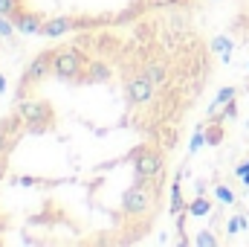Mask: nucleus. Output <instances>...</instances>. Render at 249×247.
I'll return each mask as SVG.
<instances>
[{
  "instance_id": "4",
  "label": "nucleus",
  "mask_w": 249,
  "mask_h": 247,
  "mask_svg": "<svg viewBox=\"0 0 249 247\" xmlns=\"http://www.w3.org/2000/svg\"><path fill=\"white\" fill-rule=\"evenodd\" d=\"M87 56L81 50H72V47H64L55 53V64H53V73H58L61 79L70 82H78V76L84 79V70H87Z\"/></svg>"
},
{
  "instance_id": "11",
  "label": "nucleus",
  "mask_w": 249,
  "mask_h": 247,
  "mask_svg": "<svg viewBox=\"0 0 249 247\" xmlns=\"http://www.w3.org/2000/svg\"><path fill=\"white\" fill-rule=\"evenodd\" d=\"M107 79H110V70H107V64L90 62V64H87V73H84V79H81V82L93 84V82H107Z\"/></svg>"
},
{
  "instance_id": "3",
  "label": "nucleus",
  "mask_w": 249,
  "mask_h": 247,
  "mask_svg": "<svg viewBox=\"0 0 249 247\" xmlns=\"http://www.w3.org/2000/svg\"><path fill=\"white\" fill-rule=\"evenodd\" d=\"M127 157L133 160V172H136V178H160L162 169H165V154H162L160 148L148 145V143L136 145Z\"/></svg>"
},
{
  "instance_id": "7",
  "label": "nucleus",
  "mask_w": 249,
  "mask_h": 247,
  "mask_svg": "<svg viewBox=\"0 0 249 247\" xmlns=\"http://www.w3.org/2000/svg\"><path fill=\"white\" fill-rule=\"evenodd\" d=\"M23 128H26V123H23L20 114H15V117H9V120L0 123V157H6L15 148V140L20 137Z\"/></svg>"
},
{
  "instance_id": "8",
  "label": "nucleus",
  "mask_w": 249,
  "mask_h": 247,
  "mask_svg": "<svg viewBox=\"0 0 249 247\" xmlns=\"http://www.w3.org/2000/svg\"><path fill=\"white\" fill-rule=\"evenodd\" d=\"M12 21H15V26H18L20 32H26V35H41V29H44V18H41L38 12H23V9H20Z\"/></svg>"
},
{
  "instance_id": "6",
  "label": "nucleus",
  "mask_w": 249,
  "mask_h": 247,
  "mask_svg": "<svg viewBox=\"0 0 249 247\" xmlns=\"http://www.w3.org/2000/svg\"><path fill=\"white\" fill-rule=\"evenodd\" d=\"M154 87H157V84H154L145 73H139V76L127 79V84H124V96H127L130 105H148V102L154 99Z\"/></svg>"
},
{
  "instance_id": "16",
  "label": "nucleus",
  "mask_w": 249,
  "mask_h": 247,
  "mask_svg": "<svg viewBox=\"0 0 249 247\" xmlns=\"http://www.w3.org/2000/svg\"><path fill=\"white\" fill-rule=\"evenodd\" d=\"M194 245H197V247H217V245H220V239H217L212 230H200V233H197V239H194Z\"/></svg>"
},
{
  "instance_id": "10",
  "label": "nucleus",
  "mask_w": 249,
  "mask_h": 247,
  "mask_svg": "<svg viewBox=\"0 0 249 247\" xmlns=\"http://www.w3.org/2000/svg\"><path fill=\"white\" fill-rule=\"evenodd\" d=\"M235 96H238V87H232V84H229V87H220V90H217V96H214V102L209 105V123H212V120H214V114H220V111H223V105H226V102H232Z\"/></svg>"
},
{
  "instance_id": "17",
  "label": "nucleus",
  "mask_w": 249,
  "mask_h": 247,
  "mask_svg": "<svg viewBox=\"0 0 249 247\" xmlns=\"http://www.w3.org/2000/svg\"><path fill=\"white\" fill-rule=\"evenodd\" d=\"M241 230H247V215H232L229 224H226V233L229 236H238Z\"/></svg>"
},
{
  "instance_id": "22",
  "label": "nucleus",
  "mask_w": 249,
  "mask_h": 247,
  "mask_svg": "<svg viewBox=\"0 0 249 247\" xmlns=\"http://www.w3.org/2000/svg\"><path fill=\"white\" fill-rule=\"evenodd\" d=\"M174 145H177V131H174V128H171V131L165 128V131H162V148H174Z\"/></svg>"
},
{
  "instance_id": "2",
  "label": "nucleus",
  "mask_w": 249,
  "mask_h": 247,
  "mask_svg": "<svg viewBox=\"0 0 249 247\" xmlns=\"http://www.w3.org/2000/svg\"><path fill=\"white\" fill-rule=\"evenodd\" d=\"M18 114L23 117L26 131L29 134H47L53 125H55V114H53V105L47 99H32V102H20Z\"/></svg>"
},
{
  "instance_id": "9",
  "label": "nucleus",
  "mask_w": 249,
  "mask_h": 247,
  "mask_svg": "<svg viewBox=\"0 0 249 247\" xmlns=\"http://www.w3.org/2000/svg\"><path fill=\"white\" fill-rule=\"evenodd\" d=\"M75 23L70 21V18H50V21H44V29H41V35H47V38H58L64 32H70Z\"/></svg>"
},
{
  "instance_id": "12",
  "label": "nucleus",
  "mask_w": 249,
  "mask_h": 247,
  "mask_svg": "<svg viewBox=\"0 0 249 247\" xmlns=\"http://www.w3.org/2000/svg\"><path fill=\"white\" fill-rule=\"evenodd\" d=\"M142 73H145L154 84H162V82L168 79V64L165 62H148L145 67H142Z\"/></svg>"
},
{
  "instance_id": "13",
  "label": "nucleus",
  "mask_w": 249,
  "mask_h": 247,
  "mask_svg": "<svg viewBox=\"0 0 249 247\" xmlns=\"http://www.w3.org/2000/svg\"><path fill=\"white\" fill-rule=\"evenodd\" d=\"M209 209H212V201H209V198H203V195H197V198L186 206V212H188V215H194V218L209 215Z\"/></svg>"
},
{
  "instance_id": "21",
  "label": "nucleus",
  "mask_w": 249,
  "mask_h": 247,
  "mask_svg": "<svg viewBox=\"0 0 249 247\" xmlns=\"http://www.w3.org/2000/svg\"><path fill=\"white\" fill-rule=\"evenodd\" d=\"M235 117H238V105H235V99H232V102H226V105H223L220 120H235Z\"/></svg>"
},
{
  "instance_id": "18",
  "label": "nucleus",
  "mask_w": 249,
  "mask_h": 247,
  "mask_svg": "<svg viewBox=\"0 0 249 247\" xmlns=\"http://www.w3.org/2000/svg\"><path fill=\"white\" fill-rule=\"evenodd\" d=\"M18 12H20V0H0V15L15 18Z\"/></svg>"
},
{
  "instance_id": "24",
  "label": "nucleus",
  "mask_w": 249,
  "mask_h": 247,
  "mask_svg": "<svg viewBox=\"0 0 249 247\" xmlns=\"http://www.w3.org/2000/svg\"><path fill=\"white\" fill-rule=\"evenodd\" d=\"M3 175H6V157H0V181H3Z\"/></svg>"
},
{
  "instance_id": "14",
  "label": "nucleus",
  "mask_w": 249,
  "mask_h": 247,
  "mask_svg": "<svg viewBox=\"0 0 249 247\" xmlns=\"http://www.w3.org/2000/svg\"><path fill=\"white\" fill-rule=\"evenodd\" d=\"M232 47H235V44H232L226 35H217V38L212 41V50L220 56V62H229V59H232Z\"/></svg>"
},
{
  "instance_id": "19",
  "label": "nucleus",
  "mask_w": 249,
  "mask_h": 247,
  "mask_svg": "<svg viewBox=\"0 0 249 247\" xmlns=\"http://www.w3.org/2000/svg\"><path fill=\"white\" fill-rule=\"evenodd\" d=\"M212 189H214V195H217V201H223V204H235V195H232V192H229V189H226L223 184H214Z\"/></svg>"
},
{
  "instance_id": "1",
  "label": "nucleus",
  "mask_w": 249,
  "mask_h": 247,
  "mask_svg": "<svg viewBox=\"0 0 249 247\" xmlns=\"http://www.w3.org/2000/svg\"><path fill=\"white\" fill-rule=\"evenodd\" d=\"M160 204V178H136L133 186L122 195V209L127 218L151 215Z\"/></svg>"
},
{
  "instance_id": "25",
  "label": "nucleus",
  "mask_w": 249,
  "mask_h": 247,
  "mask_svg": "<svg viewBox=\"0 0 249 247\" xmlns=\"http://www.w3.org/2000/svg\"><path fill=\"white\" fill-rule=\"evenodd\" d=\"M241 181H244V184L249 186V172H247V175H241Z\"/></svg>"
},
{
  "instance_id": "5",
  "label": "nucleus",
  "mask_w": 249,
  "mask_h": 247,
  "mask_svg": "<svg viewBox=\"0 0 249 247\" xmlns=\"http://www.w3.org/2000/svg\"><path fill=\"white\" fill-rule=\"evenodd\" d=\"M53 64H55V53H41L35 62H29V67H26L23 76H20V84H18V99H23V96H26V87L35 84V82H41V79L53 70Z\"/></svg>"
},
{
  "instance_id": "15",
  "label": "nucleus",
  "mask_w": 249,
  "mask_h": 247,
  "mask_svg": "<svg viewBox=\"0 0 249 247\" xmlns=\"http://www.w3.org/2000/svg\"><path fill=\"white\" fill-rule=\"evenodd\" d=\"M223 137H226V131H223L220 123H212L209 128H206V145H220Z\"/></svg>"
},
{
  "instance_id": "23",
  "label": "nucleus",
  "mask_w": 249,
  "mask_h": 247,
  "mask_svg": "<svg viewBox=\"0 0 249 247\" xmlns=\"http://www.w3.org/2000/svg\"><path fill=\"white\" fill-rule=\"evenodd\" d=\"M249 172V160L247 163H241V166H235V175H238V178H241V175H247Z\"/></svg>"
},
{
  "instance_id": "20",
  "label": "nucleus",
  "mask_w": 249,
  "mask_h": 247,
  "mask_svg": "<svg viewBox=\"0 0 249 247\" xmlns=\"http://www.w3.org/2000/svg\"><path fill=\"white\" fill-rule=\"evenodd\" d=\"M203 145H206V134H203V131H197V134L191 137V143H188V148H191V154H197V151H200Z\"/></svg>"
}]
</instances>
